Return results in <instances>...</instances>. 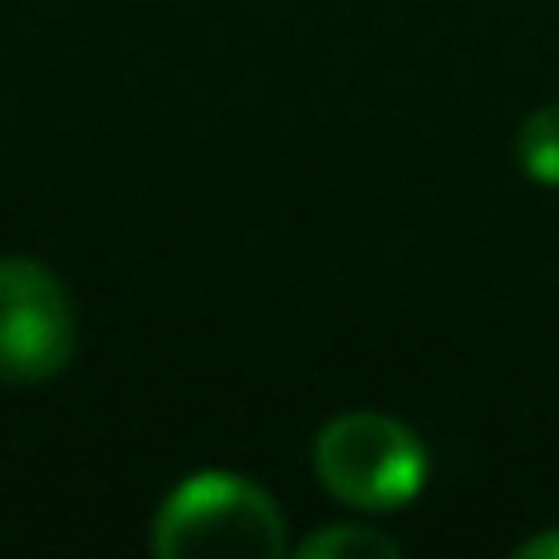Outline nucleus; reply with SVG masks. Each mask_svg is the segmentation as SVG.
Masks as SVG:
<instances>
[{
  "label": "nucleus",
  "mask_w": 559,
  "mask_h": 559,
  "mask_svg": "<svg viewBox=\"0 0 559 559\" xmlns=\"http://www.w3.org/2000/svg\"><path fill=\"white\" fill-rule=\"evenodd\" d=\"M285 521L280 506L251 476L236 472H197L163 501L153 521V555L192 559V555H285Z\"/></svg>",
  "instance_id": "f257e3e1"
},
{
  "label": "nucleus",
  "mask_w": 559,
  "mask_h": 559,
  "mask_svg": "<svg viewBox=\"0 0 559 559\" xmlns=\"http://www.w3.org/2000/svg\"><path fill=\"white\" fill-rule=\"evenodd\" d=\"M314 476L354 511H397L427 486V447L383 413H344L314 437Z\"/></svg>",
  "instance_id": "f03ea898"
},
{
  "label": "nucleus",
  "mask_w": 559,
  "mask_h": 559,
  "mask_svg": "<svg viewBox=\"0 0 559 559\" xmlns=\"http://www.w3.org/2000/svg\"><path fill=\"white\" fill-rule=\"evenodd\" d=\"M515 163L531 182L559 187V104L535 108L515 133Z\"/></svg>",
  "instance_id": "20e7f679"
},
{
  "label": "nucleus",
  "mask_w": 559,
  "mask_h": 559,
  "mask_svg": "<svg viewBox=\"0 0 559 559\" xmlns=\"http://www.w3.org/2000/svg\"><path fill=\"white\" fill-rule=\"evenodd\" d=\"M299 559H397V540L368 525H329L295 550Z\"/></svg>",
  "instance_id": "39448f33"
},
{
  "label": "nucleus",
  "mask_w": 559,
  "mask_h": 559,
  "mask_svg": "<svg viewBox=\"0 0 559 559\" xmlns=\"http://www.w3.org/2000/svg\"><path fill=\"white\" fill-rule=\"evenodd\" d=\"M515 555H521V559H559V531L535 535V540H525Z\"/></svg>",
  "instance_id": "423d86ee"
},
{
  "label": "nucleus",
  "mask_w": 559,
  "mask_h": 559,
  "mask_svg": "<svg viewBox=\"0 0 559 559\" xmlns=\"http://www.w3.org/2000/svg\"><path fill=\"white\" fill-rule=\"evenodd\" d=\"M79 344L69 289L49 265L29 255L0 261V378L49 383L69 368Z\"/></svg>",
  "instance_id": "7ed1b4c3"
}]
</instances>
